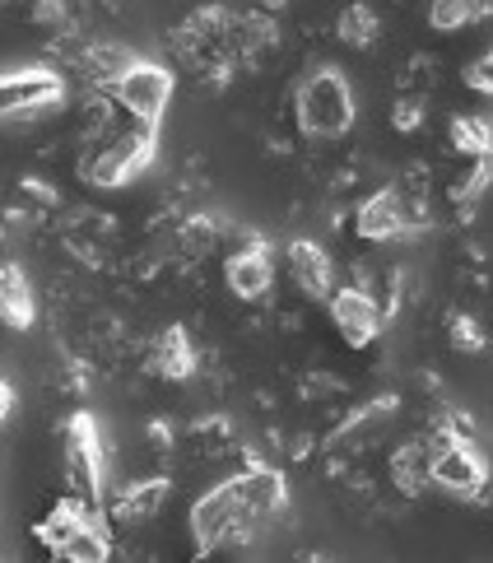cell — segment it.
<instances>
[{
    "mask_svg": "<svg viewBox=\"0 0 493 563\" xmlns=\"http://www.w3.org/2000/svg\"><path fill=\"white\" fill-rule=\"evenodd\" d=\"M466 85L475 89V93H493V52H484L480 62L466 66Z\"/></svg>",
    "mask_w": 493,
    "mask_h": 563,
    "instance_id": "obj_24",
    "label": "cell"
},
{
    "mask_svg": "<svg viewBox=\"0 0 493 563\" xmlns=\"http://www.w3.org/2000/svg\"><path fill=\"white\" fill-rule=\"evenodd\" d=\"M10 410H14V387H10L5 377H0V424L10 419Z\"/></svg>",
    "mask_w": 493,
    "mask_h": 563,
    "instance_id": "obj_26",
    "label": "cell"
},
{
    "mask_svg": "<svg viewBox=\"0 0 493 563\" xmlns=\"http://www.w3.org/2000/svg\"><path fill=\"white\" fill-rule=\"evenodd\" d=\"M493 183V154H484V158H470V173L461 177L457 187H451V200L466 210V206H475V200L484 196V187Z\"/></svg>",
    "mask_w": 493,
    "mask_h": 563,
    "instance_id": "obj_22",
    "label": "cell"
},
{
    "mask_svg": "<svg viewBox=\"0 0 493 563\" xmlns=\"http://www.w3.org/2000/svg\"><path fill=\"white\" fill-rule=\"evenodd\" d=\"M428 466H433V442L414 438V442H405V448H396V456H391V479H396L401 494L414 498V494H424L433 485Z\"/></svg>",
    "mask_w": 493,
    "mask_h": 563,
    "instance_id": "obj_17",
    "label": "cell"
},
{
    "mask_svg": "<svg viewBox=\"0 0 493 563\" xmlns=\"http://www.w3.org/2000/svg\"><path fill=\"white\" fill-rule=\"evenodd\" d=\"M61 98H66V79L56 70H47V66L5 70L0 75V122L52 112V108H61Z\"/></svg>",
    "mask_w": 493,
    "mask_h": 563,
    "instance_id": "obj_8",
    "label": "cell"
},
{
    "mask_svg": "<svg viewBox=\"0 0 493 563\" xmlns=\"http://www.w3.org/2000/svg\"><path fill=\"white\" fill-rule=\"evenodd\" d=\"M447 135H451V150L466 154V158L493 154V122L489 117H451Z\"/></svg>",
    "mask_w": 493,
    "mask_h": 563,
    "instance_id": "obj_20",
    "label": "cell"
},
{
    "mask_svg": "<svg viewBox=\"0 0 493 563\" xmlns=\"http://www.w3.org/2000/svg\"><path fill=\"white\" fill-rule=\"evenodd\" d=\"M37 317V303H33V285L29 275L10 266V261H0V321L14 331H29Z\"/></svg>",
    "mask_w": 493,
    "mask_h": 563,
    "instance_id": "obj_15",
    "label": "cell"
},
{
    "mask_svg": "<svg viewBox=\"0 0 493 563\" xmlns=\"http://www.w3.org/2000/svg\"><path fill=\"white\" fill-rule=\"evenodd\" d=\"M80 62H85V75L93 79L98 89H112L116 79H122L135 62H141V56H135L131 47H122V43H93V47L80 56Z\"/></svg>",
    "mask_w": 493,
    "mask_h": 563,
    "instance_id": "obj_18",
    "label": "cell"
},
{
    "mask_svg": "<svg viewBox=\"0 0 493 563\" xmlns=\"http://www.w3.org/2000/svg\"><path fill=\"white\" fill-rule=\"evenodd\" d=\"M168 479L164 475H149V479H131V485L112 498V517L116 521H149L154 512L164 508V498H168Z\"/></svg>",
    "mask_w": 493,
    "mask_h": 563,
    "instance_id": "obj_16",
    "label": "cell"
},
{
    "mask_svg": "<svg viewBox=\"0 0 493 563\" xmlns=\"http://www.w3.org/2000/svg\"><path fill=\"white\" fill-rule=\"evenodd\" d=\"M354 229H359V238H368V243H391V238L424 229V210L414 206L405 187H382L359 206Z\"/></svg>",
    "mask_w": 493,
    "mask_h": 563,
    "instance_id": "obj_9",
    "label": "cell"
},
{
    "mask_svg": "<svg viewBox=\"0 0 493 563\" xmlns=\"http://www.w3.org/2000/svg\"><path fill=\"white\" fill-rule=\"evenodd\" d=\"M293 108H299V126L312 135V140H335L354 126L359 117V103H354V89L349 79L335 70V66H322L312 70L299 93H293Z\"/></svg>",
    "mask_w": 493,
    "mask_h": 563,
    "instance_id": "obj_3",
    "label": "cell"
},
{
    "mask_svg": "<svg viewBox=\"0 0 493 563\" xmlns=\"http://www.w3.org/2000/svg\"><path fill=\"white\" fill-rule=\"evenodd\" d=\"M233 489H238L251 521H270L274 512H284V503H289V479L274 466H261V461H251L247 471L233 475Z\"/></svg>",
    "mask_w": 493,
    "mask_h": 563,
    "instance_id": "obj_12",
    "label": "cell"
},
{
    "mask_svg": "<svg viewBox=\"0 0 493 563\" xmlns=\"http://www.w3.org/2000/svg\"><path fill=\"white\" fill-rule=\"evenodd\" d=\"M326 303H330V321H335V331H340L345 345L363 350L382 335L386 312L378 308V298H372L368 289H335Z\"/></svg>",
    "mask_w": 493,
    "mask_h": 563,
    "instance_id": "obj_10",
    "label": "cell"
},
{
    "mask_svg": "<svg viewBox=\"0 0 493 563\" xmlns=\"http://www.w3.org/2000/svg\"><path fill=\"white\" fill-rule=\"evenodd\" d=\"M261 527V521H251L238 489H233V479L224 485H214L210 494L195 498L191 508V536H195V550L210 554V550H224V545H243L251 540V531Z\"/></svg>",
    "mask_w": 493,
    "mask_h": 563,
    "instance_id": "obj_4",
    "label": "cell"
},
{
    "mask_svg": "<svg viewBox=\"0 0 493 563\" xmlns=\"http://www.w3.org/2000/svg\"><path fill=\"white\" fill-rule=\"evenodd\" d=\"M154 150H159V126H145L135 117H126V126L98 135V145L80 158V177L103 191L126 187L154 164Z\"/></svg>",
    "mask_w": 493,
    "mask_h": 563,
    "instance_id": "obj_1",
    "label": "cell"
},
{
    "mask_svg": "<svg viewBox=\"0 0 493 563\" xmlns=\"http://www.w3.org/2000/svg\"><path fill=\"white\" fill-rule=\"evenodd\" d=\"M61 461H66V485L75 498L103 508V433L93 415H70L61 429Z\"/></svg>",
    "mask_w": 493,
    "mask_h": 563,
    "instance_id": "obj_6",
    "label": "cell"
},
{
    "mask_svg": "<svg viewBox=\"0 0 493 563\" xmlns=\"http://www.w3.org/2000/svg\"><path fill=\"white\" fill-rule=\"evenodd\" d=\"M493 10V0H433L428 5V24L442 29V33H457L466 24H475Z\"/></svg>",
    "mask_w": 493,
    "mask_h": 563,
    "instance_id": "obj_21",
    "label": "cell"
},
{
    "mask_svg": "<svg viewBox=\"0 0 493 563\" xmlns=\"http://www.w3.org/2000/svg\"><path fill=\"white\" fill-rule=\"evenodd\" d=\"M112 103L122 108L126 117H135V122L159 126L168 103H172V70H164L159 62H135L112 85Z\"/></svg>",
    "mask_w": 493,
    "mask_h": 563,
    "instance_id": "obj_7",
    "label": "cell"
},
{
    "mask_svg": "<svg viewBox=\"0 0 493 563\" xmlns=\"http://www.w3.org/2000/svg\"><path fill=\"white\" fill-rule=\"evenodd\" d=\"M224 279H228V289L247 298V303H256V298H266L270 285H274V261H270V247H266V238H247V243L228 256V266H224Z\"/></svg>",
    "mask_w": 493,
    "mask_h": 563,
    "instance_id": "obj_11",
    "label": "cell"
},
{
    "mask_svg": "<svg viewBox=\"0 0 493 563\" xmlns=\"http://www.w3.org/2000/svg\"><path fill=\"white\" fill-rule=\"evenodd\" d=\"M37 540L66 563H103L112 554V536L103 527V508L66 494L56 508L37 521Z\"/></svg>",
    "mask_w": 493,
    "mask_h": 563,
    "instance_id": "obj_2",
    "label": "cell"
},
{
    "mask_svg": "<svg viewBox=\"0 0 493 563\" xmlns=\"http://www.w3.org/2000/svg\"><path fill=\"white\" fill-rule=\"evenodd\" d=\"M266 5H284V0H266Z\"/></svg>",
    "mask_w": 493,
    "mask_h": 563,
    "instance_id": "obj_27",
    "label": "cell"
},
{
    "mask_svg": "<svg viewBox=\"0 0 493 563\" xmlns=\"http://www.w3.org/2000/svg\"><path fill=\"white\" fill-rule=\"evenodd\" d=\"M391 122H396V131H414L424 122V103L419 98H401V103L391 108Z\"/></svg>",
    "mask_w": 493,
    "mask_h": 563,
    "instance_id": "obj_25",
    "label": "cell"
},
{
    "mask_svg": "<svg viewBox=\"0 0 493 563\" xmlns=\"http://www.w3.org/2000/svg\"><path fill=\"white\" fill-rule=\"evenodd\" d=\"M289 275L299 279V289L307 298H330L335 294V266L322 243H312V238H293L289 243Z\"/></svg>",
    "mask_w": 493,
    "mask_h": 563,
    "instance_id": "obj_13",
    "label": "cell"
},
{
    "mask_svg": "<svg viewBox=\"0 0 493 563\" xmlns=\"http://www.w3.org/2000/svg\"><path fill=\"white\" fill-rule=\"evenodd\" d=\"M428 442H433V466H428L433 485L457 494V498H480L489 485V461L475 448V438H461L447 424H438L428 433Z\"/></svg>",
    "mask_w": 493,
    "mask_h": 563,
    "instance_id": "obj_5",
    "label": "cell"
},
{
    "mask_svg": "<svg viewBox=\"0 0 493 563\" xmlns=\"http://www.w3.org/2000/svg\"><path fill=\"white\" fill-rule=\"evenodd\" d=\"M195 345H191V335L187 327H164L159 335H154V345H149V373L154 377H164V382H187L195 373Z\"/></svg>",
    "mask_w": 493,
    "mask_h": 563,
    "instance_id": "obj_14",
    "label": "cell"
},
{
    "mask_svg": "<svg viewBox=\"0 0 493 563\" xmlns=\"http://www.w3.org/2000/svg\"><path fill=\"white\" fill-rule=\"evenodd\" d=\"M335 37H340L345 47H372L382 37V19L372 5H363V0H354V5L340 10V19H335Z\"/></svg>",
    "mask_w": 493,
    "mask_h": 563,
    "instance_id": "obj_19",
    "label": "cell"
},
{
    "mask_svg": "<svg viewBox=\"0 0 493 563\" xmlns=\"http://www.w3.org/2000/svg\"><path fill=\"white\" fill-rule=\"evenodd\" d=\"M447 340H451V350H461V354H480L484 350V327L475 317H466V312H451Z\"/></svg>",
    "mask_w": 493,
    "mask_h": 563,
    "instance_id": "obj_23",
    "label": "cell"
}]
</instances>
